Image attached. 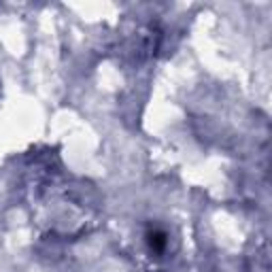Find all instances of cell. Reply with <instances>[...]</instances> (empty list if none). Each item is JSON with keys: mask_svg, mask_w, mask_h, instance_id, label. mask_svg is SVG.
I'll return each instance as SVG.
<instances>
[{"mask_svg": "<svg viewBox=\"0 0 272 272\" xmlns=\"http://www.w3.org/2000/svg\"><path fill=\"white\" fill-rule=\"evenodd\" d=\"M147 240H149L151 251H155V253L164 251V247H166V236H164L162 232H151V234L147 236Z\"/></svg>", "mask_w": 272, "mask_h": 272, "instance_id": "cell-1", "label": "cell"}]
</instances>
